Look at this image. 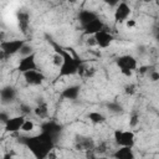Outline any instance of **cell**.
<instances>
[{
  "instance_id": "1",
  "label": "cell",
  "mask_w": 159,
  "mask_h": 159,
  "mask_svg": "<svg viewBox=\"0 0 159 159\" xmlns=\"http://www.w3.org/2000/svg\"><path fill=\"white\" fill-rule=\"evenodd\" d=\"M19 142L31 152L35 159H47L48 154L56 145V140L43 132H40L35 135L21 137Z\"/></svg>"
},
{
  "instance_id": "2",
  "label": "cell",
  "mask_w": 159,
  "mask_h": 159,
  "mask_svg": "<svg viewBox=\"0 0 159 159\" xmlns=\"http://www.w3.org/2000/svg\"><path fill=\"white\" fill-rule=\"evenodd\" d=\"M50 43L52 45L55 53L60 55L61 57V65L58 67V77H68V76H73L76 73H78L80 67L83 65L81 58H78L76 55L71 53L68 50L61 47L58 43H56L55 41L50 40Z\"/></svg>"
},
{
  "instance_id": "3",
  "label": "cell",
  "mask_w": 159,
  "mask_h": 159,
  "mask_svg": "<svg viewBox=\"0 0 159 159\" xmlns=\"http://www.w3.org/2000/svg\"><path fill=\"white\" fill-rule=\"evenodd\" d=\"M26 43V40L14 39V40H4L0 42V58H7L17 52H20L21 47Z\"/></svg>"
},
{
  "instance_id": "4",
  "label": "cell",
  "mask_w": 159,
  "mask_h": 159,
  "mask_svg": "<svg viewBox=\"0 0 159 159\" xmlns=\"http://www.w3.org/2000/svg\"><path fill=\"white\" fill-rule=\"evenodd\" d=\"M116 63L118 66V68L120 70V72L124 76H130L138 67V62L135 60V57H133L132 55H122L116 60Z\"/></svg>"
},
{
  "instance_id": "5",
  "label": "cell",
  "mask_w": 159,
  "mask_h": 159,
  "mask_svg": "<svg viewBox=\"0 0 159 159\" xmlns=\"http://www.w3.org/2000/svg\"><path fill=\"white\" fill-rule=\"evenodd\" d=\"M113 139L118 147H127L133 148L135 144V135L132 130H123L116 129L113 133Z\"/></svg>"
},
{
  "instance_id": "6",
  "label": "cell",
  "mask_w": 159,
  "mask_h": 159,
  "mask_svg": "<svg viewBox=\"0 0 159 159\" xmlns=\"http://www.w3.org/2000/svg\"><path fill=\"white\" fill-rule=\"evenodd\" d=\"M41 132L48 134L50 137H52L57 142L58 137L62 133V125L60 123L52 120V119H47V120H45V122L41 123Z\"/></svg>"
},
{
  "instance_id": "7",
  "label": "cell",
  "mask_w": 159,
  "mask_h": 159,
  "mask_svg": "<svg viewBox=\"0 0 159 159\" xmlns=\"http://www.w3.org/2000/svg\"><path fill=\"white\" fill-rule=\"evenodd\" d=\"M37 70V65H36V53H31L29 56H25L20 60L19 66H17V71L21 73L29 72V71H34Z\"/></svg>"
},
{
  "instance_id": "8",
  "label": "cell",
  "mask_w": 159,
  "mask_h": 159,
  "mask_svg": "<svg viewBox=\"0 0 159 159\" xmlns=\"http://www.w3.org/2000/svg\"><path fill=\"white\" fill-rule=\"evenodd\" d=\"M93 39H94V41H96V46H98V47H101V48H107V47H109L111 43H112L113 40H114L113 35H112L111 32H108L107 30H104V29L101 30L99 32L94 34V35H93Z\"/></svg>"
},
{
  "instance_id": "9",
  "label": "cell",
  "mask_w": 159,
  "mask_h": 159,
  "mask_svg": "<svg viewBox=\"0 0 159 159\" xmlns=\"http://www.w3.org/2000/svg\"><path fill=\"white\" fill-rule=\"evenodd\" d=\"M130 7L127 2H118L117 4V7L114 10V21L116 22H125L128 20V17L130 16Z\"/></svg>"
},
{
  "instance_id": "10",
  "label": "cell",
  "mask_w": 159,
  "mask_h": 159,
  "mask_svg": "<svg viewBox=\"0 0 159 159\" xmlns=\"http://www.w3.org/2000/svg\"><path fill=\"white\" fill-rule=\"evenodd\" d=\"M22 76H24L25 81H26V83L30 84V86H40L46 80L45 75L41 71H37V70L25 72V73H22Z\"/></svg>"
},
{
  "instance_id": "11",
  "label": "cell",
  "mask_w": 159,
  "mask_h": 159,
  "mask_svg": "<svg viewBox=\"0 0 159 159\" xmlns=\"http://www.w3.org/2000/svg\"><path fill=\"white\" fill-rule=\"evenodd\" d=\"M25 116L21 114V116H15V117H10L7 119V122L4 124L5 125V132L7 133H17L21 130V125L25 120Z\"/></svg>"
},
{
  "instance_id": "12",
  "label": "cell",
  "mask_w": 159,
  "mask_h": 159,
  "mask_svg": "<svg viewBox=\"0 0 159 159\" xmlns=\"http://www.w3.org/2000/svg\"><path fill=\"white\" fill-rule=\"evenodd\" d=\"M17 92L12 86H5L0 89V101L4 104H9L12 103L16 99Z\"/></svg>"
},
{
  "instance_id": "13",
  "label": "cell",
  "mask_w": 159,
  "mask_h": 159,
  "mask_svg": "<svg viewBox=\"0 0 159 159\" xmlns=\"http://www.w3.org/2000/svg\"><path fill=\"white\" fill-rule=\"evenodd\" d=\"M104 29V24L102 22V20L99 17L92 20L91 22H88L87 25L83 26V30H84V34L88 35V36H93L94 34L99 32L101 30Z\"/></svg>"
},
{
  "instance_id": "14",
  "label": "cell",
  "mask_w": 159,
  "mask_h": 159,
  "mask_svg": "<svg viewBox=\"0 0 159 159\" xmlns=\"http://www.w3.org/2000/svg\"><path fill=\"white\" fill-rule=\"evenodd\" d=\"M113 159H135V154L133 152V148L127 147H118L112 154Z\"/></svg>"
},
{
  "instance_id": "15",
  "label": "cell",
  "mask_w": 159,
  "mask_h": 159,
  "mask_svg": "<svg viewBox=\"0 0 159 159\" xmlns=\"http://www.w3.org/2000/svg\"><path fill=\"white\" fill-rule=\"evenodd\" d=\"M80 92H81V87L78 84H71V86H67L66 88L62 89L61 97L65 99L73 101L80 96Z\"/></svg>"
},
{
  "instance_id": "16",
  "label": "cell",
  "mask_w": 159,
  "mask_h": 159,
  "mask_svg": "<svg viewBox=\"0 0 159 159\" xmlns=\"http://www.w3.org/2000/svg\"><path fill=\"white\" fill-rule=\"evenodd\" d=\"M76 148L80 150L88 152V150H94L96 144H94L93 139L89 137H80L76 142Z\"/></svg>"
},
{
  "instance_id": "17",
  "label": "cell",
  "mask_w": 159,
  "mask_h": 159,
  "mask_svg": "<svg viewBox=\"0 0 159 159\" xmlns=\"http://www.w3.org/2000/svg\"><path fill=\"white\" fill-rule=\"evenodd\" d=\"M97 17H98L97 14L93 12V11H91V10H82V11H80V14H78V20H80L82 27H83L84 25H87L88 22H91L92 20L97 19Z\"/></svg>"
},
{
  "instance_id": "18",
  "label": "cell",
  "mask_w": 159,
  "mask_h": 159,
  "mask_svg": "<svg viewBox=\"0 0 159 159\" xmlns=\"http://www.w3.org/2000/svg\"><path fill=\"white\" fill-rule=\"evenodd\" d=\"M34 113L40 119H46L48 117V107H47V103L46 102H40L34 108Z\"/></svg>"
},
{
  "instance_id": "19",
  "label": "cell",
  "mask_w": 159,
  "mask_h": 159,
  "mask_svg": "<svg viewBox=\"0 0 159 159\" xmlns=\"http://www.w3.org/2000/svg\"><path fill=\"white\" fill-rule=\"evenodd\" d=\"M17 22H19V27L22 30V32H25L29 27L30 20H29V14L27 12H19L17 15Z\"/></svg>"
},
{
  "instance_id": "20",
  "label": "cell",
  "mask_w": 159,
  "mask_h": 159,
  "mask_svg": "<svg viewBox=\"0 0 159 159\" xmlns=\"http://www.w3.org/2000/svg\"><path fill=\"white\" fill-rule=\"evenodd\" d=\"M88 119L94 123V124H101L103 122H106V117L101 113V112H97V111H92L88 113Z\"/></svg>"
},
{
  "instance_id": "21",
  "label": "cell",
  "mask_w": 159,
  "mask_h": 159,
  "mask_svg": "<svg viewBox=\"0 0 159 159\" xmlns=\"http://www.w3.org/2000/svg\"><path fill=\"white\" fill-rule=\"evenodd\" d=\"M34 128H35V123H34L31 119H25L24 123H22V125H21V130L25 132V133L32 132Z\"/></svg>"
},
{
  "instance_id": "22",
  "label": "cell",
  "mask_w": 159,
  "mask_h": 159,
  "mask_svg": "<svg viewBox=\"0 0 159 159\" xmlns=\"http://www.w3.org/2000/svg\"><path fill=\"white\" fill-rule=\"evenodd\" d=\"M107 107H108V109L112 112V113H122L123 112V107L118 103V102H111V103H108L107 104Z\"/></svg>"
},
{
  "instance_id": "23",
  "label": "cell",
  "mask_w": 159,
  "mask_h": 159,
  "mask_svg": "<svg viewBox=\"0 0 159 159\" xmlns=\"http://www.w3.org/2000/svg\"><path fill=\"white\" fill-rule=\"evenodd\" d=\"M22 57H25V56H29V55H31V53H34V47L31 46V45H29V43H25L22 47H21V50H20V52H19Z\"/></svg>"
},
{
  "instance_id": "24",
  "label": "cell",
  "mask_w": 159,
  "mask_h": 159,
  "mask_svg": "<svg viewBox=\"0 0 159 159\" xmlns=\"http://www.w3.org/2000/svg\"><path fill=\"white\" fill-rule=\"evenodd\" d=\"M9 118H10V116H9L7 112H0V123H4L5 124Z\"/></svg>"
},
{
  "instance_id": "25",
  "label": "cell",
  "mask_w": 159,
  "mask_h": 159,
  "mask_svg": "<svg viewBox=\"0 0 159 159\" xmlns=\"http://www.w3.org/2000/svg\"><path fill=\"white\" fill-rule=\"evenodd\" d=\"M137 123H138V116L137 114H133L132 118H130V120H129V125L130 127H135Z\"/></svg>"
},
{
  "instance_id": "26",
  "label": "cell",
  "mask_w": 159,
  "mask_h": 159,
  "mask_svg": "<svg viewBox=\"0 0 159 159\" xmlns=\"http://www.w3.org/2000/svg\"><path fill=\"white\" fill-rule=\"evenodd\" d=\"M134 92H135V86H134V84H129V86L125 87V93L132 94V93H134Z\"/></svg>"
},
{
  "instance_id": "27",
  "label": "cell",
  "mask_w": 159,
  "mask_h": 159,
  "mask_svg": "<svg viewBox=\"0 0 159 159\" xmlns=\"http://www.w3.org/2000/svg\"><path fill=\"white\" fill-rule=\"evenodd\" d=\"M61 57H60V55H57V53H55V57H53V63L57 66V67H60V65H61Z\"/></svg>"
},
{
  "instance_id": "28",
  "label": "cell",
  "mask_w": 159,
  "mask_h": 159,
  "mask_svg": "<svg viewBox=\"0 0 159 159\" xmlns=\"http://www.w3.org/2000/svg\"><path fill=\"white\" fill-rule=\"evenodd\" d=\"M150 78H152V81L157 82V81L159 80V72H158V71H153V72L150 73Z\"/></svg>"
},
{
  "instance_id": "29",
  "label": "cell",
  "mask_w": 159,
  "mask_h": 159,
  "mask_svg": "<svg viewBox=\"0 0 159 159\" xmlns=\"http://www.w3.org/2000/svg\"><path fill=\"white\" fill-rule=\"evenodd\" d=\"M125 25H127L128 29H132V27H134L137 25V22H135V20H127L125 21Z\"/></svg>"
},
{
  "instance_id": "30",
  "label": "cell",
  "mask_w": 159,
  "mask_h": 159,
  "mask_svg": "<svg viewBox=\"0 0 159 159\" xmlns=\"http://www.w3.org/2000/svg\"><path fill=\"white\" fill-rule=\"evenodd\" d=\"M87 43H88L89 46H96V41H94L93 36H89V37H88V40H87Z\"/></svg>"
},
{
  "instance_id": "31",
  "label": "cell",
  "mask_w": 159,
  "mask_h": 159,
  "mask_svg": "<svg viewBox=\"0 0 159 159\" xmlns=\"http://www.w3.org/2000/svg\"><path fill=\"white\" fill-rule=\"evenodd\" d=\"M1 159H15V158H14V154L12 153H5Z\"/></svg>"
},
{
  "instance_id": "32",
  "label": "cell",
  "mask_w": 159,
  "mask_h": 159,
  "mask_svg": "<svg viewBox=\"0 0 159 159\" xmlns=\"http://www.w3.org/2000/svg\"><path fill=\"white\" fill-rule=\"evenodd\" d=\"M21 108H22V111H24L25 113H30V112H31V108L27 107V106H21Z\"/></svg>"
},
{
  "instance_id": "33",
  "label": "cell",
  "mask_w": 159,
  "mask_h": 159,
  "mask_svg": "<svg viewBox=\"0 0 159 159\" xmlns=\"http://www.w3.org/2000/svg\"><path fill=\"white\" fill-rule=\"evenodd\" d=\"M4 40H5V34H4V32L0 30V42H2Z\"/></svg>"
},
{
  "instance_id": "34",
  "label": "cell",
  "mask_w": 159,
  "mask_h": 159,
  "mask_svg": "<svg viewBox=\"0 0 159 159\" xmlns=\"http://www.w3.org/2000/svg\"><path fill=\"white\" fill-rule=\"evenodd\" d=\"M98 159H109V158H107V157H102V158H98Z\"/></svg>"
}]
</instances>
